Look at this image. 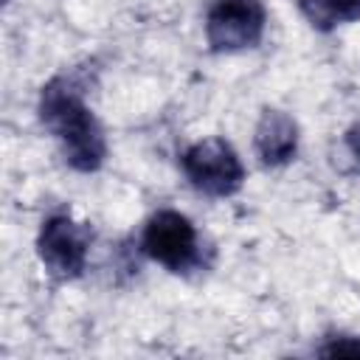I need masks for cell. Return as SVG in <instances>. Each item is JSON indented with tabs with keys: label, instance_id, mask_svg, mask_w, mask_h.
Masks as SVG:
<instances>
[{
	"label": "cell",
	"instance_id": "7a4b0ae2",
	"mask_svg": "<svg viewBox=\"0 0 360 360\" xmlns=\"http://www.w3.org/2000/svg\"><path fill=\"white\" fill-rule=\"evenodd\" d=\"M180 166L188 183L208 197H228L245 183V166L236 149L222 138H205L191 143L183 152Z\"/></svg>",
	"mask_w": 360,
	"mask_h": 360
},
{
	"label": "cell",
	"instance_id": "277c9868",
	"mask_svg": "<svg viewBox=\"0 0 360 360\" xmlns=\"http://www.w3.org/2000/svg\"><path fill=\"white\" fill-rule=\"evenodd\" d=\"M264 34L262 0H208L205 6V39L214 51H245L259 45Z\"/></svg>",
	"mask_w": 360,
	"mask_h": 360
},
{
	"label": "cell",
	"instance_id": "6da1fadb",
	"mask_svg": "<svg viewBox=\"0 0 360 360\" xmlns=\"http://www.w3.org/2000/svg\"><path fill=\"white\" fill-rule=\"evenodd\" d=\"M39 118L62 143L65 160L79 172H96L104 163L107 141L104 132L82 98V90L73 79L56 76L42 87Z\"/></svg>",
	"mask_w": 360,
	"mask_h": 360
},
{
	"label": "cell",
	"instance_id": "8992f818",
	"mask_svg": "<svg viewBox=\"0 0 360 360\" xmlns=\"http://www.w3.org/2000/svg\"><path fill=\"white\" fill-rule=\"evenodd\" d=\"M256 155L264 166H281L295 158L298 149V127L281 110H264L256 124Z\"/></svg>",
	"mask_w": 360,
	"mask_h": 360
},
{
	"label": "cell",
	"instance_id": "5b68a950",
	"mask_svg": "<svg viewBox=\"0 0 360 360\" xmlns=\"http://www.w3.org/2000/svg\"><path fill=\"white\" fill-rule=\"evenodd\" d=\"M90 239L93 236L82 222H76L68 214H53L39 228L37 250L48 273L68 281L82 276L90 253Z\"/></svg>",
	"mask_w": 360,
	"mask_h": 360
},
{
	"label": "cell",
	"instance_id": "3957f363",
	"mask_svg": "<svg viewBox=\"0 0 360 360\" xmlns=\"http://www.w3.org/2000/svg\"><path fill=\"white\" fill-rule=\"evenodd\" d=\"M141 248L149 259L160 262L172 273H186L200 264V236L191 219L180 211L163 208L143 225Z\"/></svg>",
	"mask_w": 360,
	"mask_h": 360
},
{
	"label": "cell",
	"instance_id": "ba28073f",
	"mask_svg": "<svg viewBox=\"0 0 360 360\" xmlns=\"http://www.w3.org/2000/svg\"><path fill=\"white\" fill-rule=\"evenodd\" d=\"M349 143H352V149H354V155H360V127L349 135Z\"/></svg>",
	"mask_w": 360,
	"mask_h": 360
},
{
	"label": "cell",
	"instance_id": "52a82bcc",
	"mask_svg": "<svg viewBox=\"0 0 360 360\" xmlns=\"http://www.w3.org/2000/svg\"><path fill=\"white\" fill-rule=\"evenodd\" d=\"M298 8L321 31L360 20V0H298Z\"/></svg>",
	"mask_w": 360,
	"mask_h": 360
}]
</instances>
